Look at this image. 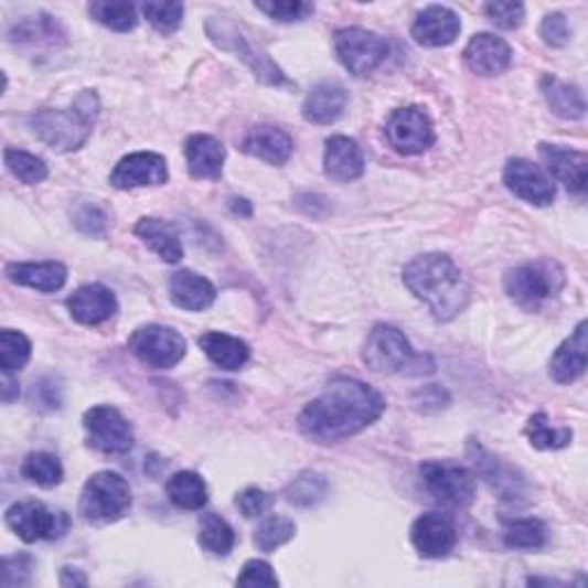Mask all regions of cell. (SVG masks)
<instances>
[{
    "label": "cell",
    "mask_w": 588,
    "mask_h": 588,
    "mask_svg": "<svg viewBox=\"0 0 588 588\" xmlns=\"http://www.w3.org/2000/svg\"><path fill=\"white\" fill-rule=\"evenodd\" d=\"M61 584L63 586H86L88 584V577L83 575L81 570H76V568H63Z\"/></svg>",
    "instance_id": "cell-53"
},
{
    "label": "cell",
    "mask_w": 588,
    "mask_h": 588,
    "mask_svg": "<svg viewBox=\"0 0 588 588\" xmlns=\"http://www.w3.org/2000/svg\"><path fill=\"white\" fill-rule=\"evenodd\" d=\"M503 543L511 549H543L547 543V528L541 520H515L503 528Z\"/></svg>",
    "instance_id": "cell-37"
},
{
    "label": "cell",
    "mask_w": 588,
    "mask_h": 588,
    "mask_svg": "<svg viewBox=\"0 0 588 588\" xmlns=\"http://www.w3.org/2000/svg\"><path fill=\"white\" fill-rule=\"evenodd\" d=\"M6 276L17 286L33 288L38 292H58L67 284V267L63 263H10Z\"/></svg>",
    "instance_id": "cell-27"
},
{
    "label": "cell",
    "mask_w": 588,
    "mask_h": 588,
    "mask_svg": "<svg viewBox=\"0 0 588 588\" xmlns=\"http://www.w3.org/2000/svg\"><path fill=\"white\" fill-rule=\"evenodd\" d=\"M488 19L501 28V31H515L524 23V6L522 3H503V0H496V3H488L485 8Z\"/></svg>",
    "instance_id": "cell-45"
},
{
    "label": "cell",
    "mask_w": 588,
    "mask_h": 588,
    "mask_svg": "<svg viewBox=\"0 0 588 588\" xmlns=\"http://www.w3.org/2000/svg\"><path fill=\"white\" fill-rule=\"evenodd\" d=\"M541 38L547 46H554V49H562L570 42V28H568V21L564 14H547L541 23Z\"/></svg>",
    "instance_id": "cell-49"
},
{
    "label": "cell",
    "mask_w": 588,
    "mask_h": 588,
    "mask_svg": "<svg viewBox=\"0 0 588 588\" xmlns=\"http://www.w3.org/2000/svg\"><path fill=\"white\" fill-rule=\"evenodd\" d=\"M411 545L424 558H446L458 545L456 526L435 513L421 515L411 524Z\"/></svg>",
    "instance_id": "cell-16"
},
{
    "label": "cell",
    "mask_w": 588,
    "mask_h": 588,
    "mask_svg": "<svg viewBox=\"0 0 588 588\" xmlns=\"http://www.w3.org/2000/svg\"><path fill=\"white\" fill-rule=\"evenodd\" d=\"M33 394L38 398V403L46 409H58L61 407V388H55V384H49L46 379L38 382L35 388H33Z\"/></svg>",
    "instance_id": "cell-51"
},
{
    "label": "cell",
    "mask_w": 588,
    "mask_h": 588,
    "mask_svg": "<svg viewBox=\"0 0 588 588\" xmlns=\"http://www.w3.org/2000/svg\"><path fill=\"white\" fill-rule=\"evenodd\" d=\"M363 152L348 136H331L324 148V173L333 182H354L363 175Z\"/></svg>",
    "instance_id": "cell-24"
},
{
    "label": "cell",
    "mask_w": 588,
    "mask_h": 588,
    "mask_svg": "<svg viewBox=\"0 0 588 588\" xmlns=\"http://www.w3.org/2000/svg\"><path fill=\"white\" fill-rule=\"evenodd\" d=\"M386 403L379 391L361 379H333L320 398L299 414V430L316 443H339L373 426Z\"/></svg>",
    "instance_id": "cell-1"
},
{
    "label": "cell",
    "mask_w": 588,
    "mask_h": 588,
    "mask_svg": "<svg viewBox=\"0 0 588 588\" xmlns=\"http://www.w3.org/2000/svg\"><path fill=\"white\" fill-rule=\"evenodd\" d=\"M586 320L577 324L570 339H566L558 350L554 352L549 361V377L556 384H570L579 379L586 371V352H588V341H586Z\"/></svg>",
    "instance_id": "cell-23"
},
{
    "label": "cell",
    "mask_w": 588,
    "mask_h": 588,
    "mask_svg": "<svg viewBox=\"0 0 588 588\" xmlns=\"http://www.w3.org/2000/svg\"><path fill=\"white\" fill-rule=\"evenodd\" d=\"M421 483L426 492L448 509H467L475 496V475L460 464L428 460L421 464Z\"/></svg>",
    "instance_id": "cell-7"
},
{
    "label": "cell",
    "mask_w": 588,
    "mask_h": 588,
    "mask_svg": "<svg viewBox=\"0 0 588 588\" xmlns=\"http://www.w3.org/2000/svg\"><path fill=\"white\" fill-rule=\"evenodd\" d=\"M327 490L329 485L324 481V475L313 473V471H303L286 488V499L292 503V506L311 509V506H318V503L327 496Z\"/></svg>",
    "instance_id": "cell-39"
},
{
    "label": "cell",
    "mask_w": 588,
    "mask_h": 588,
    "mask_svg": "<svg viewBox=\"0 0 588 588\" xmlns=\"http://www.w3.org/2000/svg\"><path fill=\"white\" fill-rule=\"evenodd\" d=\"M363 361H366V366L373 373L394 375L411 368V363L418 361V356L414 354L407 335L400 329L391 324H377L368 333L366 345H363Z\"/></svg>",
    "instance_id": "cell-10"
},
{
    "label": "cell",
    "mask_w": 588,
    "mask_h": 588,
    "mask_svg": "<svg viewBox=\"0 0 588 588\" xmlns=\"http://www.w3.org/2000/svg\"><path fill=\"white\" fill-rule=\"evenodd\" d=\"M345 104H348V93L341 83L324 81L308 93L301 106V116L311 125H331L345 114Z\"/></svg>",
    "instance_id": "cell-26"
},
{
    "label": "cell",
    "mask_w": 588,
    "mask_h": 588,
    "mask_svg": "<svg viewBox=\"0 0 588 588\" xmlns=\"http://www.w3.org/2000/svg\"><path fill=\"white\" fill-rule=\"evenodd\" d=\"M6 165L8 171L23 184L33 186V184H40L49 178V168L44 163V159L31 154V152H23V150H14V148H8L6 154Z\"/></svg>",
    "instance_id": "cell-40"
},
{
    "label": "cell",
    "mask_w": 588,
    "mask_h": 588,
    "mask_svg": "<svg viewBox=\"0 0 588 588\" xmlns=\"http://www.w3.org/2000/svg\"><path fill=\"white\" fill-rule=\"evenodd\" d=\"M143 14L152 23L157 33L173 35L182 25L184 6L182 3H146Z\"/></svg>",
    "instance_id": "cell-44"
},
{
    "label": "cell",
    "mask_w": 588,
    "mask_h": 588,
    "mask_svg": "<svg viewBox=\"0 0 588 588\" xmlns=\"http://www.w3.org/2000/svg\"><path fill=\"white\" fill-rule=\"evenodd\" d=\"M541 159L549 175H554L568 191L584 193L588 182V157L579 150L541 143Z\"/></svg>",
    "instance_id": "cell-20"
},
{
    "label": "cell",
    "mask_w": 588,
    "mask_h": 588,
    "mask_svg": "<svg viewBox=\"0 0 588 588\" xmlns=\"http://www.w3.org/2000/svg\"><path fill=\"white\" fill-rule=\"evenodd\" d=\"M165 494L182 511H201L207 503V485L195 471H178L165 483Z\"/></svg>",
    "instance_id": "cell-32"
},
{
    "label": "cell",
    "mask_w": 588,
    "mask_h": 588,
    "mask_svg": "<svg viewBox=\"0 0 588 588\" xmlns=\"http://www.w3.org/2000/svg\"><path fill=\"white\" fill-rule=\"evenodd\" d=\"M108 180L120 191L161 186L168 182V163L157 152H133L116 163Z\"/></svg>",
    "instance_id": "cell-14"
},
{
    "label": "cell",
    "mask_w": 588,
    "mask_h": 588,
    "mask_svg": "<svg viewBox=\"0 0 588 588\" xmlns=\"http://www.w3.org/2000/svg\"><path fill=\"white\" fill-rule=\"evenodd\" d=\"M88 10L95 21H99L101 25L110 28V31L116 33H129L138 23L136 6L122 3V0H95Z\"/></svg>",
    "instance_id": "cell-35"
},
{
    "label": "cell",
    "mask_w": 588,
    "mask_h": 588,
    "mask_svg": "<svg viewBox=\"0 0 588 588\" xmlns=\"http://www.w3.org/2000/svg\"><path fill=\"white\" fill-rule=\"evenodd\" d=\"M33 573V558L19 554V556H10L6 558V566H3V586L12 588V586H21L28 584Z\"/></svg>",
    "instance_id": "cell-50"
},
{
    "label": "cell",
    "mask_w": 588,
    "mask_h": 588,
    "mask_svg": "<svg viewBox=\"0 0 588 588\" xmlns=\"http://www.w3.org/2000/svg\"><path fill=\"white\" fill-rule=\"evenodd\" d=\"M99 97L83 90L67 108H42L28 118V127L53 152H76L88 143L99 118Z\"/></svg>",
    "instance_id": "cell-3"
},
{
    "label": "cell",
    "mask_w": 588,
    "mask_h": 588,
    "mask_svg": "<svg viewBox=\"0 0 588 588\" xmlns=\"http://www.w3.org/2000/svg\"><path fill=\"white\" fill-rule=\"evenodd\" d=\"M67 308L78 324L95 327L118 313V299L106 286L90 284V286H81L67 299Z\"/></svg>",
    "instance_id": "cell-21"
},
{
    "label": "cell",
    "mask_w": 588,
    "mask_h": 588,
    "mask_svg": "<svg viewBox=\"0 0 588 588\" xmlns=\"http://www.w3.org/2000/svg\"><path fill=\"white\" fill-rule=\"evenodd\" d=\"M207 35L218 49L233 51L237 58H242L250 70L256 72V76L263 83H267V86H292V83L286 78V74L269 61V55L248 46L246 38L239 33V28L231 19L212 17L207 21Z\"/></svg>",
    "instance_id": "cell-11"
},
{
    "label": "cell",
    "mask_w": 588,
    "mask_h": 588,
    "mask_svg": "<svg viewBox=\"0 0 588 588\" xmlns=\"http://www.w3.org/2000/svg\"><path fill=\"white\" fill-rule=\"evenodd\" d=\"M189 173L195 180H221L223 163H226V148L214 136L193 133L184 143Z\"/></svg>",
    "instance_id": "cell-22"
},
{
    "label": "cell",
    "mask_w": 588,
    "mask_h": 588,
    "mask_svg": "<svg viewBox=\"0 0 588 588\" xmlns=\"http://www.w3.org/2000/svg\"><path fill=\"white\" fill-rule=\"evenodd\" d=\"M297 534V524L290 517L284 515H271L267 520H263V524L256 528V547L260 552H274L278 547H284L286 543H290Z\"/></svg>",
    "instance_id": "cell-41"
},
{
    "label": "cell",
    "mask_w": 588,
    "mask_h": 588,
    "mask_svg": "<svg viewBox=\"0 0 588 588\" xmlns=\"http://www.w3.org/2000/svg\"><path fill=\"white\" fill-rule=\"evenodd\" d=\"M237 586H278V577L267 562L250 558L237 577Z\"/></svg>",
    "instance_id": "cell-48"
},
{
    "label": "cell",
    "mask_w": 588,
    "mask_h": 588,
    "mask_svg": "<svg viewBox=\"0 0 588 588\" xmlns=\"http://www.w3.org/2000/svg\"><path fill=\"white\" fill-rule=\"evenodd\" d=\"M242 150L271 165H284L290 161L295 143L284 129H278L274 125H258L246 133Z\"/></svg>",
    "instance_id": "cell-25"
},
{
    "label": "cell",
    "mask_w": 588,
    "mask_h": 588,
    "mask_svg": "<svg viewBox=\"0 0 588 588\" xmlns=\"http://www.w3.org/2000/svg\"><path fill=\"white\" fill-rule=\"evenodd\" d=\"M74 226L83 233V235H93V237H101L106 233V212L95 205V203H86L81 205L74 212Z\"/></svg>",
    "instance_id": "cell-47"
},
{
    "label": "cell",
    "mask_w": 588,
    "mask_h": 588,
    "mask_svg": "<svg viewBox=\"0 0 588 588\" xmlns=\"http://www.w3.org/2000/svg\"><path fill=\"white\" fill-rule=\"evenodd\" d=\"M127 348L143 366L154 371L175 368L186 354V341L175 329L163 324L138 327L129 335Z\"/></svg>",
    "instance_id": "cell-6"
},
{
    "label": "cell",
    "mask_w": 588,
    "mask_h": 588,
    "mask_svg": "<svg viewBox=\"0 0 588 588\" xmlns=\"http://www.w3.org/2000/svg\"><path fill=\"white\" fill-rule=\"evenodd\" d=\"M403 281L407 290L424 301L430 313L448 322L460 316L469 303V284L460 267L443 254H426L414 258L405 271Z\"/></svg>",
    "instance_id": "cell-2"
},
{
    "label": "cell",
    "mask_w": 588,
    "mask_h": 588,
    "mask_svg": "<svg viewBox=\"0 0 588 588\" xmlns=\"http://www.w3.org/2000/svg\"><path fill=\"white\" fill-rule=\"evenodd\" d=\"M31 341L23 333L12 329L0 331V366H3V373L21 371L31 359Z\"/></svg>",
    "instance_id": "cell-42"
},
{
    "label": "cell",
    "mask_w": 588,
    "mask_h": 588,
    "mask_svg": "<svg viewBox=\"0 0 588 588\" xmlns=\"http://www.w3.org/2000/svg\"><path fill=\"white\" fill-rule=\"evenodd\" d=\"M6 524L23 543L58 541L70 531V517L63 511H49L40 501H19L6 511Z\"/></svg>",
    "instance_id": "cell-8"
},
{
    "label": "cell",
    "mask_w": 588,
    "mask_h": 588,
    "mask_svg": "<svg viewBox=\"0 0 588 588\" xmlns=\"http://www.w3.org/2000/svg\"><path fill=\"white\" fill-rule=\"evenodd\" d=\"M58 38H65L61 23L55 21L49 14H35V17H25L23 21H19L12 33H10V42L19 44V46H35L38 42H49L53 44Z\"/></svg>",
    "instance_id": "cell-33"
},
{
    "label": "cell",
    "mask_w": 588,
    "mask_h": 588,
    "mask_svg": "<svg viewBox=\"0 0 588 588\" xmlns=\"http://www.w3.org/2000/svg\"><path fill=\"white\" fill-rule=\"evenodd\" d=\"M526 437L534 448L541 451H558V448H566L573 441V430L570 428H552L547 424V416L543 411L534 414L526 424Z\"/></svg>",
    "instance_id": "cell-38"
},
{
    "label": "cell",
    "mask_w": 588,
    "mask_h": 588,
    "mask_svg": "<svg viewBox=\"0 0 588 588\" xmlns=\"http://www.w3.org/2000/svg\"><path fill=\"white\" fill-rule=\"evenodd\" d=\"M386 138L396 152L414 157L424 154L435 143V131L424 108L407 106L391 114L386 122Z\"/></svg>",
    "instance_id": "cell-13"
},
{
    "label": "cell",
    "mask_w": 588,
    "mask_h": 588,
    "mask_svg": "<svg viewBox=\"0 0 588 588\" xmlns=\"http://www.w3.org/2000/svg\"><path fill=\"white\" fill-rule=\"evenodd\" d=\"M133 233L143 239L148 248H152L154 254L165 260V263H180L184 248L180 242V235L175 231L173 223H165L161 218L146 216L136 223Z\"/></svg>",
    "instance_id": "cell-29"
},
{
    "label": "cell",
    "mask_w": 588,
    "mask_h": 588,
    "mask_svg": "<svg viewBox=\"0 0 588 588\" xmlns=\"http://www.w3.org/2000/svg\"><path fill=\"white\" fill-rule=\"evenodd\" d=\"M201 350L207 354L212 363H216L223 371H239L246 366L250 356V350L244 341L235 339V335L221 333V331H207L199 339Z\"/></svg>",
    "instance_id": "cell-30"
},
{
    "label": "cell",
    "mask_w": 588,
    "mask_h": 588,
    "mask_svg": "<svg viewBox=\"0 0 588 588\" xmlns=\"http://www.w3.org/2000/svg\"><path fill=\"white\" fill-rule=\"evenodd\" d=\"M21 473L28 483L40 485V488L61 485L63 475H65L61 460L51 453H31L23 460Z\"/></svg>",
    "instance_id": "cell-36"
},
{
    "label": "cell",
    "mask_w": 588,
    "mask_h": 588,
    "mask_svg": "<svg viewBox=\"0 0 588 588\" xmlns=\"http://www.w3.org/2000/svg\"><path fill=\"white\" fill-rule=\"evenodd\" d=\"M231 210L235 214H244V216H250V203L244 201V199H233L231 201Z\"/></svg>",
    "instance_id": "cell-54"
},
{
    "label": "cell",
    "mask_w": 588,
    "mask_h": 588,
    "mask_svg": "<svg viewBox=\"0 0 588 588\" xmlns=\"http://www.w3.org/2000/svg\"><path fill=\"white\" fill-rule=\"evenodd\" d=\"M256 8L278 23L303 21L316 10L311 3H303V0H258Z\"/></svg>",
    "instance_id": "cell-43"
},
{
    "label": "cell",
    "mask_w": 588,
    "mask_h": 588,
    "mask_svg": "<svg viewBox=\"0 0 588 588\" xmlns=\"http://www.w3.org/2000/svg\"><path fill=\"white\" fill-rule=\"evenodd\" d=\"M462 55L467 67L479 76H499L511 67L513 61L511 46L490 33L473 35L464 46Z\"/></svg>",
    "instance_id": "cell-17"
},
{
    "label": "cell",
    "mask_w": 588,
    "mask_h": 588,
    "mask_svg": "<svg viewBox=\"0 0 588 588\" xmlns=\"http://www.w3.org/2000/svg\"><path fill=\"white\" fill-rule=\"evenodd\" d=\"M543 95L552 108V114L562 120H581L586 114V101L584 95L577 86L570 83L558 81L556 76H545L543 83Z\"/></svg>",
    "instance_id": "cell-31"
},
{
    "label": "cell",
    "mask_w": 588,
    "mask_h": 588,
    "mask_svg": "<svg viewBox=\"0 0 588 588\" xmlns=\"http://www.w3.org/2000/svg\"><path fill=\"white\" fill-rule=\"evenodd\" d=\"M199 543L205 552H210L214 556H228L235 547V531L221 515L205 513L201 517Z\"/></svg>",
    "instance_id": "cell-34"
},
{
    "label": "cell",
    "mask_w": 588,
    "mask_h": 588,
    "mask_svg": "<svg viewBox=\"0 0 588 588\" xmlns=\"http://www.w3.org/2000/svg\"><path fill=\"white\" fill-rule=\"evenodd\" d=\"M566 276L562 265L547 258L520 265L503 278L506 295L528 313H536L547 299L562 292Z\"/></svg>",
    "instance_id": "cell-4"
},
{
    "label": "cell",
    "mask_w": 588,
    "mask_h": 588,
    "mask_svg": "<svg viewBox=\"0 0 588 588\" xmlns=\"http://www.w3.org/2000/svg\"><path fill=\"white\" fill-rule=\"evenodd\" d=\"M171 299L182 311L199 313L216 301V288L205 276L182 269L171 276Z\"/></svg>",
    "instance_id": "cell-28"
},
{
    "label": "cell",
    "mask_w": 588,
    "mask_h": 588,
    "mask_svg": "<svg viewBox=\"0 0 588 588\" xmlns=\"http://www.w3.org/2000/svg\"><path fill=\"white\" fill-rule=\"evenodd\" d=\"M88 446L106 456H125L133 448V430L127 418L110 405H97L83 414Z\"/></svg>",
    "instance_id": "cell-12"
},
{
    "label": "cell",
    "mask_w": 588,
    "mask_h": 588,
    "mask_svg": "<svg viewBox=\"0 0 588 588\" xmlns=\"http://www.w3.org/2000/svg\"><path fill=\"white\" fill-rule=\"evenodd\" d=\"M503 184H506L517 199L536 207H547L554 203L556 191L552 180L528 159H511L506 168H503Z\"/></svg>",
    "instance_id": "cell-15"
},
{
    "label": "cell",
    "mask_w": 588,
    "mask_h": 588,
    "mask_svg": "<svg viewBox=\"0 0 588 588\" xmlns=\"http://www.w3.org/2000/svg\"><path fill=\"white\" fill-rule=\"evenodd\" d=\"M78 509L88 522H118L131 509V488L120 473L99 471L83 485Z\"/></svg>",
    "instance_id": "cell-5"
},
{
    "label": "cell",
    "mask_w": 588,
    "mask_h": 588,
    "mask_svg": "<svg viewBox=\"0 0 588 588\" xmlns=\"http://www.w3.org/2000/svg\"><path fill=\"white\" fill-rule=\"evenodd\" d=\"M235 506L244 517H260L274 506V494L260 490V488H248L242 494H237Z\"/></svg>",
    "instance_id": "cell-46"
},
{
    "label": "cell",
    "mask_w": 588,
    "mask_h": 588,
    "mask_svg": "<svg viewBox=\"0 0 588 588\" xmlns=\"http://www.w3.org/2000/svg\"><path fill=\"white\" fill-rule=\"evenodd\" d=\"M462 31L460 17L443 6H430L416 17L411 25V38L424 46H448L458 40Z\"/></svg>",
    "instance_id": "cell-19"
},
{
    "label": "cell",
    "mask_w": 588,
    "mask_h": 588,
    "mask_svg": "<svg viewBox=\"0 0 588 588\" xmlns=\"http://www.w3.org/2000/svg\"><path fill=\"white\" fill-rule=\"evenodd\" d=\"M12 375L14 373H3V403H14L19 398V382Z\"/></svg>",
    "instance_id": "cell-52"
},
{
    "label": "cell",
    "mask_w": 588,
    "mask_h": 588,
    "mask_svg": "<svg viewBox=\"0 0 588 588\" xmlns=\"http://www.w3.org/2000/svg\"><path fill=\"white\" fill-rule=\"evenodd\" d=\"M333 46L343 67L354 76L373 74L388 55L386 40L366 28H341L333 35Z\"/></svg>",
    "instance_id": "cell-9"
},
{
    "label": "cell",
    "mask_w": 588,
    "mask_h": 588,
    "mask_svg": "<svg viewBox=\"0 0 588 588\" xmlns=\"http://www.w3.org/2000/svg\"><path fill=\"white\" fill-rule=\"evenodd\" d=\"M469 453L473 458L471 462L475 467V473H479L481 479L492 488V492L499 494V499L513 501V499L522 496L524 481H522V475L511 464L490 456L485 448L479 446L475 441H471Z\"/></svg>",
    "instance_id": "cell-18"
}]
</instances>
